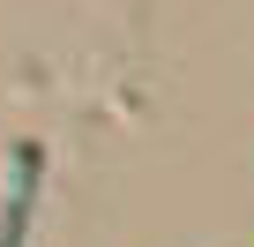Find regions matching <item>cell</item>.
Returning a JSON list of instances; mask_svg holds the SVG:
<instances>
[{"mask_svg":"<svg viewBox=\"0 0 254 247\" xmlns=\"http://www.w3.org/2000/svg\"><path fill=\"white\" fill-rule=\"evenodd\" d=\"M30 180H38V150L15 158V187H8V217H0V247H23V217H30Z\"/></svg>","mask_w":254,"mask_h":247,"instance_id":"6da1fadb","label":"cell"}]
</instances>
